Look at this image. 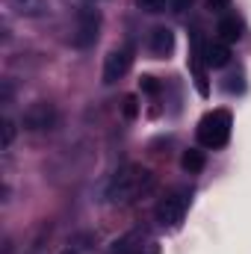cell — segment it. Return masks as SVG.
Segmentation results:
<instances>
[{"label":"cell","instance_id":"cell-1","mask_svg":"<svg viewBox=\"0 0 251 254\" xmlns=\"http://www.w3.org/2000/svg\"><path fill=\"white\" fill-rule=\"evenodd\" d=\"M154 190V175L142 166H125L113 175L110 187H107V198L116 201V204H125V201H136L142 195Z\"/></svg>","mask_w":251,"mask_h":254},{"label":"cell","instance_id":"cell-2","mask_svg":"<svg viewBox=\"0 0 251 254\" xmlns=\"http://www.w3.org/2000/svg\"><path fill=\"white\" fill-rule=\"evenodd\" d=\"M231 139V113L228 110H213L201 119L198 125V142L204 148H222Z\"/></svg>","mask_w":251,"mask_h":254},{"label":"cell","instance_id":"cell-3","mask_svg":"<svg viewBox=\"0 0 251 254\" xmlns=\"http://www.w3.org/2000/svg\"><path fill=\"white\" fill-rule=\"evenodd\" d=\"M187 207H189V190L172 192L157 204V222L163 228H178L184 222V216H187Z\"/></svg>","mask_w":251,"mask_h":254},{"label":"cell","instance_id":"cell-4","mask_svg":"<svg viewBox=\"0 0 251 254\" xmlns=\"http://www.w3.org/2000/svg\"><path fill=\"white\" fill-rule=\"evenodd\" d=\"M101 30V12L95 6H83L77 12V30H74V48H92L98 42Z\"/></svg>","mask_w":251,"mask_h":254},{"label":"cell","instance_id":"cell-5","mask_svg":"<svg viewBox=\"0 0 251 254\" xmlns=\"http://www.w3.org/2000/svg\"><path fill=\"white\" fill-rule=\"evenodd\" d=\"M21 125H24V130H33V133H39V130H51V127L57 125V107L48 104V101H36L33 107H27Z\"/></svg>","mask_w":251,"mask_h":254},{"label":"cell","instance_id":"cell-6","mask_svg":"<svg viewBox=\"0 0 251 254\" xmlns=\"http://www.w3.org/2000/svg\"><path fill=\"white\" fill-rule=\"evenodd\" d=\"M130 65H133V51H130V48H116V51H110L107 60H104V83L122 80L127 71H130Z\"/></svg>","mask_w":251,"mask_h":254},{"label":"cell","instance_id":"cell-7","mask_svg":"<svg viewBox=\"0 0 251 254\" xmlns=\"http://www.w3.org/2000/svg\"><path fill=\"white\" fill-rule=\"evenodd\" d=\"M148 48H151V54H154L157 60H163V57H169V54L175 51V33H172L169 27H157V30H151V39H148Z\"/></svg>","mask_w":251,"mask_h":254},{"label":"cell","instance_id":"cell-8","mask_svg":"<svg viewBox=\"0 0 251 254\" xmlns=\"http://www.w3.org/2000/svg\"><path fill=\"white\" fill-rule=\"evenodd\" d=\"M201 57H204V63L210 68H225L231 63V48H228V42H210Z\"/></svg>","mask_w":251,"mask_h":254},{"label":"cell","instance_id":"cell-9","mask_svg":"<svg viewBox=\"0 0 251 254\" xmlns=\"http://www.w3.org/2000/svg\"><path fill=\"white\" fill-rule=\"evenodd\" d=\"M145 252V234L142 231H130L122 240L113 243V254H142Z\"/></svg>","mask_w":251,"mask_h":254},{"label":"cell","instance_id":"cell-10","mask_svg":"<svg viewBox=\"0 0 251 254\" xmlns=\"http://www.w3.org/2000/svg\"><path fill=\"white\" fill-rule=\"evenodd\" d=\"M216 33H219V39L222 42H240L243 39V21L237 18V15H225V18H219V24H216Z\"/></svg>","mask_w":251,"mask_h":254},{"label":"cell","instance_id":"cell-11","mask_svg":"<svg viewBox=\"0 0 251 254\" xmlns=\"http://www.w3.org/2000/svg\"><path fill=\"white\" fill-rule=\"evenodd\" d=\"M9 3H12V9H15L18 15H27V18H39V15H45V9H48L45 0H9Z\"/></svg>","mask_w":251,"mask_h":254},{"label":"cell","instance_id":"cell-12","mask_svg":"<svg viewBox=\"0 0 251 254\" xmlns=\"http://www.w3.org/2000/svg\"><path fill=\"white\" fill-rule=\"evenodd\" d=\"M204 151H198V148H189V151H184V157H181V166L187 169L189 175H195V172H201L204 169Z\"/></svg>","mask_w":251,"mask_h":254},{"label":"cell","instance_id":"cell-13","mask_svg":"<svg viewBox=\"0 0 251 254\" xmlns=\"http://www.w3.org/2000/svg\"><path fill=\"white\" fill-rule=\"evenodd\" d=\"M136 6L142 12H148V15H160V12H166L169 0H136Z\"/></svg>","mask_w":251,"mask_h":254},{"label":"cell","instance_id":"cell-14","mask_svg":"<svg viewBox=\"0 0 251 254\" xmlns=\"http://www.w3.org/2000/svg\"><path fill=\"white\" fill-rule=\"evenodd\" d=\"M3 136H0V145H3V148H9V145H12V142H15V122H12V119H3Z\"/></svg>","mask_w":251,"mask_h":254},{"label":"cell","instance_id":"cell-15","mask_svg":"<svg viewBox=\"0 0 251 254\" xmlns=\"http://www.w3.org/2000/svg\"><path fill=\"white\" fill-rule=\"evenodd\" d=\"M139 86H142V92H148V95H160V83H157L154 77H142Z\"/></svg>","mask_w":251,"mask_h":254},{"label":"cell","instance_id":"cell-16","mask_svg":"<svg viewBox=\"0 0 251 254\" xmlns=\"http://www.w3.org/2000/svg\"><path fill=\"white\" fill-rule=\"evenodd\" d=\"M136 113H139L136 98H133V95H127V98H125V116H127V119H136Z\"/></svg>","mask_w":251,"mask_h":254},{"label":"cell","instance_id":"cell-17","mask_svg":"<svg viewBox=\"0 0 251 254\" xmlns=\"http://www.w3.org/2000/svg\"><path fill=\"white\" fill-rule=\"evenodd\" d=\"M169 6H172V12L181 15V12H187L189 6H192V0H169Z\"/></svg>","mask_w":251,"mask_h":254},{"label":"cell","instance_id":"cell-18","mask_svg":"<svg viewBox=\"0 0 251 254\" xmlns=\"http://www.w3.org/2000/svg\"><path fill=\"white\" fill-rule=\"evenodd\" d=\"M228 3H231V0H207V6H210L213 12H219V9H225Z\"/></svg>","mask_w":251,"mask_h":254},{"label":"cell","instance_id":"cell-19","mask_svg":"<svg viewBox=\"0 0 251 254\" xmlns=\"http://www.w3.org/2000/svg\"><path fill=\"white\" fill-rule=\"evenodd\" d=\"M63 254H77V252H74V249H65V252Z\"/></svg>","mask_w":251,"mask_h":254},{"label":"cell","instance_id":"cell-20","mask_svg":"<svg viewBox=\"0 0 251 254\" xmlns=\"http://www.w3.org/2000/svg\"><path fill=\"white\" fill-rule=\"evenodd\" d=\"M148 254H157V252H154V249H151V252H148Z\"/></svg>","mask_w":251,"mask_h":254},{"label":"cell","instance_id":"cell-21","mask_svg":"<svg viewBox=\"0 0 251 254\" xmlns=\"http://www.w3.org/2000/svg\"><path fill=\"white\" fill-rule=\"evenodd\" d=\"M92 3H98V0H92Z\"/></svg>","mask_w":251,"mask_h":254}]
</instances>
